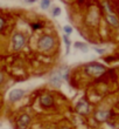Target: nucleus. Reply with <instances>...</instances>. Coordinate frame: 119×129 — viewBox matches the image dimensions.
I'll use <instances>...</instances> for the list:
<instances>
[{
	"mask_svg": "<svg viewBox=\"0 0 119 129\" xmlns=\"http://www.w3.org/2000/svg\"><path fill=\"white\" fill-rule=\"evenodd\" d=\"M55 40L54 38L50 35H42L38 41V47L41 51H50L51 48L54 47Z\"/></svg>",
	"mask_w": 119,
	"mask_h": 129,
	"instance_id": "1",
	"label": "nucleus"
},
{
	"mask_svg": "<svg viewBox=\"0 0 119 129\" xmlns=\"http://www.w3.org/2000/svg\"><path fill=\"white\" fill-rule=\"evenodd\" d=\"M85 72L91 76H99L105 72V67L100 63H89L85 66Z\"/></svg>",
	"mask_w": 119,
	"mask_h": 129,
	"instance_id": "2",
	"label": "nucleus"
},
{
	"mask_svg": "<svg viewBox=\"0 0 119 129\" xmlns=\"http://www.w3.org/2000/svg\"><path fill=\"white\" fill-rule=\"evenodd\" d=\"M25 41H26V39H25V37H24V34L22 33H15L14 34L13 38H12V44H13L14 51H20L21 48L24 47Z\"/></svg>",
	"mask_w": 119,
	"mask_h": 129,
	"instance_id": "3",
	"label": "nucleus"
},
{
	"mask_svg": "<svg viewBox=\"0 0 119 129\" xmlns=\"http://www.w3.org/2000/svg\"><path fill=\"white\" fill-rule=\"evenodd\" d=\"M31 122V116L27 114H22V115L18 119V127L19 129H26Z\"/></svg>",
	"mask_w": 119,
	"mask_h": 129,
	"instance_id": "4",
	"label": "nucleus"
},
{
	"mask_svg": "<svg viewBox=\"0 0 119 129\" xmlns=\"http://www.w3.org/2000/svg\"><path fill=\"white\" fill-rule=\"evenodd\" d=\"M25 94V90L22 89H13L12 92L10 93L8 95V99H10L11 102H15V101H19Z\"/></svg>",
	"mask_w": 119,
	"mask_h": 129,
	"instance_id": "5",
	"label": "nucleus"
},
{
	"mask_svg": "<svg viewBox=\"0 0 119 129\" xmlns=\"http://www.w3.org/2000/svg\"><path fill=\"white\" fill-rule=\"evenodd\" d=\"M76 110L79 114H88L89 113V103L85 100H81L76 106Z\"/></svg>",
	"mask_w": 119,
	"mask_h": 129,
	"instance_id": "6",
	"label": "nucleus"
},
{
	"mask_svg": "<svg viewBox=\"0 0 119 129\" xmlns=\"http://www.w3.org/2000/svg\"><path fill=\"white\" fill-rule=\"evenodd\" d=\"M62 80H63V75H62L60 72L55 73V74L50 78V82L55 86V87H60L62 83Z\"/></svg>",
	"mask_w": 119,
	"mask_h": 129,
	"instance_id": "7",
	"label": "nucleus"
},
{
	"mask_svg": "<svg viewBox=\"0 0 119 129\" xmlns=\"http://www.w3.org/2000/svg\"><path fill=\"white\" fill-rule=\"evenodd\" d=\"M40 102H41V105L44 106V107H50L54 103V99L51 98V95H49V94H46V95L41 96Z\"/></svg>",
	"mask_w": 119,
	"mask_h": 129,
	"instance_id": "8",
	"label": "nucleus"
},
{
	"mask_svg": "<svg viewBox=\"0 0 119 129\" xmlns=\"http://www.w3.org/2000/svg\"><path fill=\"white\" fill-rule=\"evenodd\" d=\"M95 116H96V120H97V121L103 122V121H106V120L109 119L110 112H106V110H99V112L96 113Z\"/></svg>",
	"mask_w": 119,
	"mask_h": 129,
	"instance_id": "9",
	"label": "nucleus"
},
{
	"mask_svg": "<svg viewBox=\"0 0 119 129\" xmlns=\"http://www.w3.org/2000/svg\"><path fill=\"white\" fill-rule=\"evenodd\" d=\"M75 48L81 49L82 52H85V53L89 51V47L86 46V44H84V42H79V41H76L75 42Z\"/></svg>",
	"mask_w": 119,
	"mask_h": 129,
	"instance_id": "10",
	"label": "nucleus"
},
{
	"mask_svg": "<svg viewBox=\"0 0 119 129\" xmlns=\"http://www.w3.org/2000/svg\"><path fill=\"white\" fill-rule=\"evenodd\" d=\"M106 19H107V21H109V22H110L111 25H112V26H116V27H118V26H119V21H118V19H117V18L114 17V15H112V14H109Z\"/></svg>",
	"mask_w": 119,
	"mask_h": 129,
	"instance_id": "11",
	"label": "nucleus"
},
{
	"mask_svg": "<svg viewBox=\"0 0 119 129\" xmlns=\"http://www.w3.org/2000/svg\"><path fill=\"white\" fill-rule=\"evenodd\" d=\"M50 6V0H41V8L42 10H47Z\"/></svg>",
	"mask_w": 119,
	"mask_h": 129,
	"instance_id": "12",
	"label": "nucleus"
},
{
	"mask_svg": "<svg viewBox=\"0 0 119 129\" xmlns=\"http://www.w3.org/2000/svg\"><path fill=\"white\" fill-rule=\"evenodd\" d=\"M63 40H64L65 45H67V52L69 53V47H70V40H69V38H68V34H64V37H63Z\"/></svg>",
	"mask_w": 119,
	"mask_h": 129,
	"instance_id": "13",
	"label": "nucleus"
},
{
	"mask_svg": "<svg viewBox=\"0 0 119 129\" xmlns=\"http://www.w3.org/2000/svg\"><path fill=\"white\" fill-rule=\"evenodd\" d=\"M63 31H64V33L65 34H71L72 33V28L70 27V26H68V25H67V26H64V27H63Z\"/></svg>",
	"mask_w": 119,
	"mask_h": 129,
	"instance_id": "14",
	"label": "nucleus"
},
{
	"mask_svg": "<svg viewBox=\"0 0 119 129\" xmlns=\"http://www.w3.org/2000/svg\"><path fill=\"white\" fill-rule=\"evenodd\" d=\"M60 14H61V8L60 7H55L54 11H53V15L54 17H58Z\"/></svg>",
	"mask_w": 119,
	"mask_h": 129,
	"instance_id": "15",
	"label": "nucleus"
},
{
	"mask_svg": "<svg viewBox=\"0 0 119 129\" xmlns=\"http://www.w3.org/2000/svg\"><path fill=\"white\" fill-rule=\"evenodd\" d=\"M4 26H5V20H4L3 18L0 17V31L4 28Z\"/></svg>",
	"mask_w": 119,
	"mask_h": 129,
	"instance_id": "16",
	"label": "nucleus"
},
{
	"mask_svg": "<svg viewBox=\"0 0 119 129\" xmlns=\"http://www.w3.org/2000/svg\"><path fill=\"white\" fill-rule=\"evenodd\" d=\"M3 82H4V74L0 72V85H1Z\"/></svg>",
	"mask_w": 119,
	"mask_h": 129,
	"instance_id": "17",
	"label": "nucleus"
},
{
	"mask_svg": "<svg viewBox=\"0 0 119 129\" xmlns=\"http://www.w3.org/2000/svg\"><path fill=\"white\" fill-rule=\"evenodd\" d=\"M32 26H33V28H34V29H36V28H40L41 25L40 24H33Z\"/></svg>",
	"mask_w": 119,
	"mask_h": 129,
	"instance_id": "18",
	"label": "nucleus"
},
{
	"mask_svg": "<svg viewBox=\"0 0 119 129\" xmlns=\"http://www.w3.org/2000/svg\"><path fill=\"white\" fill-rule=\"evenodd\" d=\"M26 3H29V4H33V3H35L36 0H25Z\"/></svg>",
	"mask_w": 119,
	"mask_h": 129,
	"instance_id": "19",
	"label": "nucleus"
},
{
	"mask_svg": "<svg viewBox=\"0 0 119 129\" xmlns=\"http://www.w3.org/2000/svg\"><path fill=\"white\" fill-rule=\"evenodd\" d=\"M96 51L98 52V53H103V52H104V51H103V49H96Z\"/></svg>",
	"mask_w": 119,
	"mask_h": 129,
	"instance_id": "20",
	"label": "nucleus"
},
{
	"mask_svg": "<svg viewBox=\"0 0 119 129\" xmlns=\"http://www.w3.org/2000/svg\"><path fill=\"white\" fill-rule=\"evenodd\" d=\"M67 129H68V128H67Z\"/></svg>",
	"mask_w": 119,
	"mask_h": 129,
	"instance_id": "21",
	"label": "nucleus"
}]
</instances>
